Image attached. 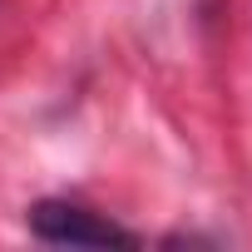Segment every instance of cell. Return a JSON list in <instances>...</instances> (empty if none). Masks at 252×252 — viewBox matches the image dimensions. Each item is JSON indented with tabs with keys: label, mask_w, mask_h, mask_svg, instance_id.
Listing matches in <instances>:
<instances>
[{
	"label": "cell",
	"mask_w": 252,
	"mask_h": 252,
	"mask_svg": "<svg viewBox=\"0 0 252 252\" xmlns=\"http://www.w3.org/2000/svg\"><path fill=\"white\" fill-rule=\"evenodd\" d=\"M25 227L30 237L50 242V247H144V237L134 227L114 222L109 213H94L74 198H40L25 208Z\"/></svg>",
	"instance_id": "1"
}]
</instances>
